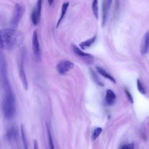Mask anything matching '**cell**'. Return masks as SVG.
I'll list each match as a JSON object with an SVG mask.
<instances>
[{
	"instance_id": "6da1fadb",
	"label": "cell",
	"mask_w": 149,
	"mask_h": 149,
	"mask_svg": "<svg viewBox=\"0 0 149 149\" xmlns=\"http://www.w3.org/2000/svg\"><path fill=\"white\" fill-rule=\"evenodd\" d=\"M1 83L3 90L2 110L3 116L6 119L12 118L16 112V102L15 97L12 91L7 75L1 77Z\"/></svg>"
},
{
	"instance_id": "7a4b0ae2",
	"label": "cell",
	"mask_w": 149,
	"mask_h": 149,
	"mask_svg": "<svg viewBox=\"0 0 149 149\" xmlns=\"http://www.w3.org/2000/svg\"><path fill=\"white\" fill-rule=\"evenodd\" d=\"M1 47L4 50H10L20 47L24 40L22 31L15 29H4L0 31Z\"/></svg>"
},
{
	"instance_id": "3957f363",
	"label": "cell",
	"mask_w": 149,
	"mask_h": 149,
	"mask_svg": "<svg viewBox=\"0 0 149 149\" xmlns=\"http://www.w3.org/2000/svg\"><path fill=\"white\" fill-rule=\"evenodd\" d=\"M25 10L26 6L24 4L17 3L15 5L10 20V25L13 27H16L18 26Z\"/></svg>"
},
{
	"instance_id": "277c9868",
	"label": "cell",
	"mask_w": 149,
	"mask_h": 149,
	"mask_svg": "<svg viewBox=\"0 0 149 149\" xmlns=\"http://www.w3.org/2000/svg\"><path fill=\"white\" fill-rule=\"evenodd\" d=\"M41 6H42V1L41 0L38 1L36 2L35 6L34 7L32 10L31 15V22L33 24L34 26L37 25L40 21Z\"/></svg>"
},
{
	"instance_id": "5b68a950",
	"label": "cell",
	"mask_w": 149,
	"mask_h": 149,
	"mask_svg": "<svg viewBox=\"0 0 149 149\" xmlns=\"http://www.w3.org/2000/svg\"><path fill=\"white\" fill-rule=\"evenodd\" d=\"M72 49L73 52L77 56L80 57L83 60V61H84L86 63L91 65L94 63V57L93 56V55L84 52L75 45H72Z\"/></svg>"
},
{
	"instance_id": "8992f818",
	"label": "cell",
	"mask_w": 149,
	"mask_h": 149,
	"mask_svg": "<svg viewBox=\"0 0 149 149\" xmlns=\"http://www.w3.org/2000/svg\"><path fill=\"white\" fill-rule=\"evenodd\" d=\"M74 67V63L68 60H62L56 65V70L61 74H63L70 70Z\"/></svg>"
},
{
	"instance_id": "52a82bcc",
	"label": "cell",
	"mask_w": 149,
	"mask_h": 149,
	"mask_svg": "<svg viewBox=\"0 0 149 149\" xmlns=\"http://www.w3.org/2000/svg\"><path fill=\"white\" fill-rule=\"evenodd\" d=\"M32 49L36 60L40 61L41 59V52L38 35L36 30L34 31L32 37Z\"/></svg>"
},
{
	"instance_id": "ba28073f",
	"label": "cell",
	"mask_w": 149,
	"mask_h": 149,
	"mask_svg": "<svg viewBox=\"0 0 149 149\" xmlns=\"http://www.w3.org/2000/svg\"><path fill=\"white\" fill-rule=\"evenodd\" d=\"M112 1L111 0H105L102 2V26H104L106 23L109 8Z\"/></svg>"
},
{
	"instance_id": "9c48e42d",
	"label": "cell",
	"mask_w": 149,
	"mask_h": 149,
	"mask_svg": "<svg viewBox=\"0 0 149 149\" xmlns=\"http://www.w3.org/2000/svg\"><path fill=\"white\" fill-rule=\"evenodd\" d=\"M19 76L20 78L21 79L23 86L25 90H27L28 88V84H27V80L24 69V64H23V58H22L21 61L19 63Z\"/></svg>"
},
{
	"instance_id": "30bf717a",
	"label": "cell",
	"mask_w": 149,
	"mask_h": 149,
	"mask_svg": "<svg viewBox=\"0 0 149 149\" xmlns=\"http://www.w3.org/2000/svg\"><path fill=\"white\" fill-rule=\"evenodd\" d=\"M149 49V31L143 37L140 45V52L142 55L146 54Z\"/></svg>"
},
{
	"instance_id": "8fae6325",
	"label": "cell",
	"mask_w": 149,
	"mask_h": 149,
	"mask_svg": "<svg viewBox=\"0 0 149 149\" xmlns=\"http://www.w3.org/2000/svg\"><path fill=\"white\" fill-rule=\"evenodd\" d=\"M116 97L115 93L111 90H108L105 96V102L108 105H113L116 100Z\"/></svg>"
},
{
	"instance_id": "7c38bea8",
	"label": "cell",
	"mask_w": 149,
	"mask_h": 149,
	"mask_svg": "<svg viewBox=\"0 0 149 149\" xmlns=\"http://www.w3.org/2000/svg\"><path fill=\"white\" fill-rule=\"evenodd\" d=\"M96 70L98 72V73L99 74H100L101 76H102L104 77L109 80L110 81H111L113 83H116L115 79L103 68H102L100 66H96Z\"/></svg>"
},
{
	"instance_id": "4fadbf2b",
	"label": "cell",
	"mask_w": 149,
	"mask_h": 149,
	"mask_svg": "<svg viewBox=\"0 0 149 149\" xmlns=\"http://www.w3.org/2000/svg\"><path fill=\"white\" fill-rule=\"evenodd\" d=\"M17 136V131L16 127H10L6 132V137L9 141L15 140Z\"/></svg>"
},
{
	"instance_id": "5bb4252c",
	"label": "cell",
	"mask_w": 149,
	"mask_h": 149,
	"mask_svg": "<svg viewBox=\"0 0 149 149\" xmlns=\"http://www.w3.org/2000/svg\"><path fill=\"white\" fill-rule=\"evenodd\" d=\"M69 2H64L63 4H62V8H61V16H60V17L59 19H58V23H57V24H56V27H58L60 23H61L62 19H63L66 12H67V10H68V8L69 7Z\"/></svg>"
},
{
	"instance_id": "9a60e30c",
	"label": "cell",
	"mask_w": 149,
	"mask_h": 149,
	"mask_svg": "<svg viewBox=\"0 0 149 149\" xmlns=\"http://www.w3.org/2000/svg\"><path fill=\"white\" fill-rule=\"evenodd\" d=\"M95 39H96V36H94V37H91V38H90L80 43L79 46L80 47V48L81 49H84L90 47L95 42Z\"/></svg>"
},
{
	"instance_id": "2e32d148",
	"label": "cell",
	"mask_w": 149,
	"mask_h": 149,
	"mask_svg": "<svg viewBox=\"0 0 149 149\" xmlns=\"http://www.w3.org/2000/svg\"><path fill=\"white\" fill-rule=\"evenodd\" d=\"M21 136H22L23 149H29L27 136H26V134L25 132V130L23 126H21Z\"/></svg>"
},
{
	"instance_id": "e0dca14e",
	"label": "cell",
	"mask_w": 149,
	"mask_h": 149,
	"mask_svg": "<svg viewBox=\"0 0 149 149\" xmlns=\"http://www.w3.org/2000/svg\"><path fill=\"white\" fill-rule=\"evenodd\" d=\"M47 136H48V139L49 149H55L52 134H51L50 128H49V126L48 125H47Z\"/></svg>"
},
{
	"instance_id": "ac0fdd59",
	"label": "cell",
	"mask_w": 149,
	"mask_h": 149,
	"mask_svg": "<svg viewBox=\"0 0 149 149\" xmlns=\"http://www.w3.org/2000/svg\"><path fill=\"white\" fill-rule=\"evenodd\" d=\"M102 131V129L100 127H96L93 132L92 135H91V139L93 141H95L100 135Z\"/></svg>"
},
{
	"instance_id": "d6986e66",
	"label": "cell",
	"mask_w": 149,
	"mask_h": 149,
	"mask_svg": "<svg viewBox=\"0 0 149 149\" xmlns=\"http://www.w3.org/2000/svg\"><path fill=\"white\" fill-rule=\"evenodd\" d=\"M92 10L93 14L96 19L98 18V1L95 0L92 3Z\"/></svg>"
},
{
	"instance_id": "ffe728a7",
	"label": "cell",
	"mask_w": 149,
	"mask_h": 149,
	"mask_svg": "<svg viewBox=\"0 0 149 149\" xmlns=\"http://www.w3.org/2000/svg\"><path fill=\"white\" fill-rule=\"evenodd\" d=\"M90 73H91V75L92 76V78H93V80L94 81V82L97 84V85H99L100 86H104V84L99 79L98 77L97 76V75L95 74V73L91 69L90 70Z\"/></svg>"
},
{
	"instance_id": "44dd1931",
	"label": "cell",
	"mask_w": 149,
	"mask_h": 149,
	"mask_svg": "<svg viewBox=\"0 0 149 149\" xmlns=\"http://www.w3.org/2000/svg\"><path fill=\"white\" fill-rule=\"evenodd\" d=\"M137 89H138L140 93H141L143 94H145L146 93V91L145 90V88H144L143 85L142 84L140 80H139V79L137 80Z\"/></svg>"
},
{
	"instance_id": "7402d4cb",
	"label": "cell",
	"mask_w": 149,
	"mask_h": 149,
	"mask_svg": "<svg viewBox=\"0 0 149 149\" xmlns=\"http://www.w3.org/2000/svg\"><path fill=\"white\" fill-rule=\"evenodd\" d=\"M134 143H129V144H125L122 145L119 149H134Z\"/></svg>"
},
{
	"instance_id": "603a6c76",
	"label": "cell",
	"mask_w": 149,
	"mask_h": 149,
	"mask_svg": "<svg viewBox=\"0 0 149 149\" xmlns=\"http://www.w3.org/2000/svg\"><path fill=\"white\" fill-rule=\"evenodd\" d=\"M125 93H126V94L129 99V100L130 101V102L131 103H133V97L131 95V94L130 93V92L127 90V89H125Z\"/></svg>"
},
{
	"instance_id": "cb8c5ba5",
	"label": "cell",
	"mask_w": 149,
	"mask_h": 149,
	"mask_svg": "<svg viewBox=\"0 0 149 149\" xmlns=\"http://www.w3.org/2000/svg\"><path fill=\"white\" fill-rule=\"evenodd\" d=\"M33 146H34V149H39L38 143H37V141L36 140H34V142H33Z\"/></svg>"
},
{
	"instance_id": "d4e9b609",
	"label": "cell",
	"mask_w": 149,
	"mask_h": 149,
	"mask_svg": "<svg viewBox=\"0 0 149 149\" xmlns=\"http://www.w3.org/2000/svg\"><path fill=\"white\" fill-rule=\"evenodd\" d=\"M48 2L49 3V5H52V3L54 2V1H48Z\"/></svg>"
}]
</instances>
